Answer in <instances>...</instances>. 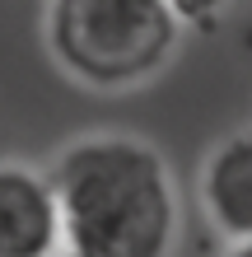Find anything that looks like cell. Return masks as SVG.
<instances>
[{
  "instance_id": "cell-3",
  "label": "cell",
  "mask_w": 252,
  "mask_h": 257,
  "mask_svg": "<svg viewBox=\"0 0 252 257\" xmlns=\"http://www.w3.org/2000/svg\"><path fill=\"white\" fill-rule=\"evenodd\" d=\"M66 224L52 178L0 164V257H61Z\"/></svg>"
},
{
  "instance_id": "cell-1",
  "label": "cell",
  "mask_w": 252,
  "mask_h": 257,
  "mask_svg": "<svg viewBox=\"0 0 252 257\" xmlns=\"http://www.w3.org/2000/svg\"><path fill=\"white\" fill-rule=\"evenodd\" d=\"M66 252L75 257H173L177 192L159 150L131 136L75 141L56 159Z\"/></svg>"
},
{
  "instance_id": "cell-2",
  "label": "cell",
  "mask_w": 252,
  "mask_h": 257,
  "mask_svg": "<svg viewBox=\"0 0 252 257\" xmlns=\"http://www.w3.org/2000/svg\"><path fill=\"white\" fill-rule=\"evenodd\" d=\"M177 5L164 0H61L47 10V38L70 75L122 89L159 70L177 42Z\"/></svg>"
},
{
  "instance_id": "cell-6",
  "label": "cell",
  "mask_w": 252,
  "mask_h": 257,
  "mask_svg": "<svg viewBox=\"0 0 252 257\" xmlns=\"http://www.w3.org/2000/svg\"><path fill=\"white\" fill-rule=\"evenodd\" d=\"M61 257H75V252H61Z\"/></svg>"
},
{
  "instance_id": "cell-4",
  "label": "cell",
  "mask_w": 252,
  "mask_h": 257,
  "mask_svg": "<svg viewBox=\"0 0 252 257\" xmlns=\"http://www.w3.org/2000/svg\"><path fill=\"white\" fill-rule=\"evenodd\" d=\"M201 206L219 234L252 243V131H238L201 164Z\"/></svg>"
},
{
  "instance_id": "cell-5",
  "label": "cell",
  "mask_w": 252,
  "mask_h": 257,
  "mask_svg": "<svg viewBox=\"0 0 252 257\" xmlns=\"http://www.w3.org/2000/svg\"><path fill=\"white\" fill-rule=\"evenodd\" d=\"M224 257H252V243H233V248H229Z\"/></svg>"
}]
</instances>
